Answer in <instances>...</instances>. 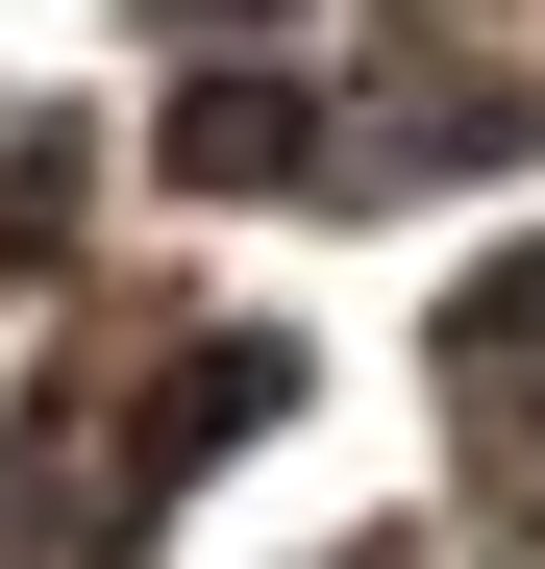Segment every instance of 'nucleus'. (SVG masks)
I'll list each match as a JSON object with an SVG mask.
<instances>
[{
	"label": "nucleus",
	"mask_w": 545,
	"mask_h": 569,
	"mask_svg": "<svg viewBox=\"0 0 545 569\" xmlns=\"http://www.w3.org/2000/svg\"><path fill=\"white\" fill-rule=\"evenodd\" d=\"M521 347H545V248H521V272H472V298H446V371H521Z\"/></svg>",
	"instance_id": "nucleus-2"
},
{
	"label": "nucleus",
	"mask_w": 545,
	"mask_h": 569,
	"mask_svg": "<svg viewBox=\"0 0 545 569\" xmlns=\"http://www.w3.org/2000/svg\"><path fill=\"white\" fill-rule=\"evenodd\" d=\"M272 149H298V100H248V74H224V100H174V173H272Z\"/></svg>",
	"instance_id": "nucleus-1"
}]
</instances>
